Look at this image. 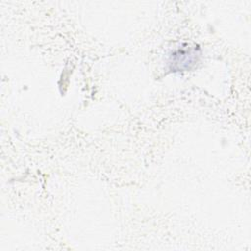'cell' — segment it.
<instances>
[{
	"mask_svg": "<svg viewBox=\"0 0 251 251\" xmlns=\"http://www.w3.org/2000/svg\"><path fill=\"white\" fill-rule=\"evenodd\" d=\"M197 50L196 48H188L184 50H176L172 54L170 60L171 70L174 72L183 71L190 68L197 61Z\"/></svg>",
	"mask_w": 251,
	"mask_h": 251,
	"instance_id": "1",
	"label": "cell"
}]
</instances>
